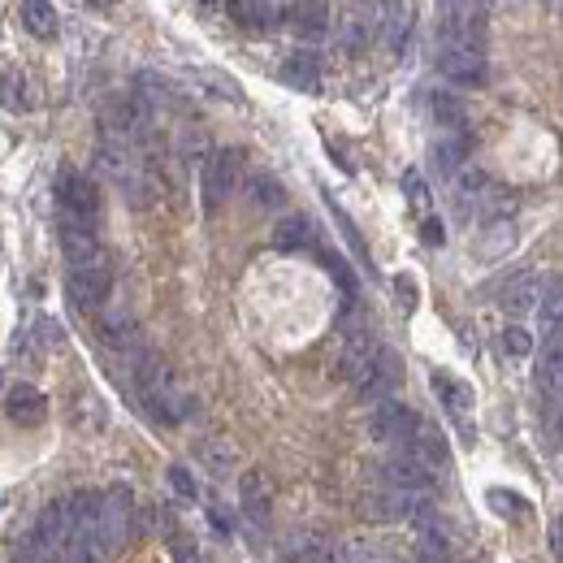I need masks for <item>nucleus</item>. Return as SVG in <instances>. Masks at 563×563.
<instances>
[{"label": "nucleus", "mask_w": 563, "mask_h": 563, "mask_svg": "<svg viewBox=\"0 0 563 563\" xmlns=\"http://www.w3.org/2000/svg\"><path fill=\"white\" fill-rule=\"evenodd\" d=\"M18 18H22V26L35 39H57L61 18H57V9H52V5H44V0H26V5L18 9Z\"/></svg>", "instance_id": "a878e982"}, {"label": "nucleus", "mask_w": 563, "mask_h": 563, "mask_svg": "<svg viewBox=\"0 0 563 563\" xmlns=\"http://www.w3.org/2000/svg\"><path fill=\"white\" fill-rule=\"evenodd\" d=\"M399 382H403V360H399V351L382 347V351H377V360H373V369L364 373V382H360L356 390H360L364 403H386V399L399 390Z\"/></svg>", "instance_id": "1a4fd4ad"}, {"label": "nucleus", "mask_w": 563, "mask_h": 563, "mask_svg": "<svg viewBox=\"0 0 563 563\" xmlns=\"http://www.w3.org/2000/svg\"><path fill=\"white\" fill-rule=\"evenodd\" d=\"M434 390H438L442 403H447V408H451L455 416H464V412L477 403L473 386H468V382H455V377H447V373H434Z\"/></svg>", "instance_id": "7c9ffc66"}, {"label": "nucleus", "mask_w": 563, "mask_h": 563, "mask_svg": "<svg viewBox=\"0 0 563 563\" xmlns=\"http://www.w3.org/2000/svg\"><path fill=\"white\" fill-rule=\"evenodd\" d=\"M377 13H382V5H351L338 13V48L351 57L369 48V39L377 35Z\"/></svg>", "instance_id": "9d476101"}, {"label": "nucleus", "mask_w": 563, "mask_h": 563, "mask_svg": "<svg viewBox=\"0 0 563 563\" xmlns=\"http://www.w3.org/2000/svg\"><path fill=\"white\" fill-rule=\"evenodd\" d=\"M516 247V221H490V230L481 234V256L486 260H499V256H507Z\"/></svg>", "instance_id": "2f4dec72"}, {"label": "nucleus", "mask_w": 563, "mask_h": 563, "mask_svg": "<svg viewBox=\"0 0 563 563\" xmlns=\"http://www.w3.org/2000/svg\"><path fill=\"white\" fill-rule=\"evenodd\" d=\"M403 451H408L416 464H425L434 477H438V468L447 464V438H442V429H434L429 421H421V416H416V425H412L408 442H403Z\"/></svg>", "instance_id": "2eb2a0df"}, {"label": "nucleus", "mask_w": 563, "mask_h": 563, "mask_svg": "<svg viewBox=\"0 0 563 563\" xmlns=\"http://www.w3.org/2000/svg\"><path fill=\"white\" fill-rule=\"evenodd\" d=\"M169 486H174V494L178 499H187V503L200 499V481H195L191 468H182V464H169Z\"/></svg>", "instance_id": "4c0bfd02"}, {"label": "nucleus", "mask_w": 563, "mask_h": 563, "mask_svg": "<svg viewBox=\"0 0 563 563\" xmlns=\"http://www.w3.org/2000/svg\"><path fill=\"white\" fill-rule=\"evenodd\" d=\"M499 343H503V351H507V356L525 360L529 351H533V334L525 330V325H507V330L499 334Z\"/></svg>", "instance_id": "e433bc0d"}, {"label": "nucleus", "mask_w": 563, "mask_h": 563, "mask_svg": "<svg viewBox=\"0 0 563 563\" xmlns=\"http://www.w3.org/2000/svg\"><path fill=\"white\" fill-rule=\"evenodd\" d=\"M57 208H61V221H78V226H91L100 213V191L96 182L78 169L65 165L57 174Z\"/></svg>", "instance_id": "39448f33"}, {"label": "nucleus", "mask_w": 563, "mask_h": 563, "mask_svg": "<svg viewBox=\"0 0 563 563\" xmlns=\"http://www.w3.org/2000/svg\"><path fill=\"white\" fill-rule=\"evenodd\" d=\"M234 178H239V152H213L204 161V174H200V191H204V213H217L221 204L230 200L234 191Z\"/></svg>", "instance_id": "0eeeda50"}, {"label": "nucleus", "mask_w": 563, "mask_h": 563, "mask_svg": "<svg viewBox=\"0 0 563 563\" xmlns=\"http://www.w3.org/2000/svg\"><path fill=\"white\" fill-rule=\"evenodd\" d=\"M208 516H213V525H217L221 533H230V529H234V516L226 512V503H213V507H208Z\"/></svg>", "instance_id": "de8ad7c7"}, {"label": "nucleus", "mask_w": 563, "mask_h": 563, "mask_svg": "<svg viewBox=\"0 0 563 563\" xmlns=\"http://www.w3.org/2000/svg\"><path fill=\"white\" fill-rule=\"evenodd\" d=\"M26 542H31L35 551L44 555V563L65 555V542H70V507H65V499L48 503L44 512H39V525H35V533Z\"/></svg>", "instance_id": "6e6552de"}, {"label": "nucleus", "mask_w": 563, "mask_h": 563, "mask_svg": "<svg viewBox=\"0 0 563 563\" xmlns=\"http://www.w3.org/2000/svg\"><path fill=\"white\" fill-rule=\"evenodd\" d=\"M490 503L499 516H525V507H529L520 494H507V490H490Z\"/></svg>", "instance_id": "ea45409f"}, {"label": "nucleus", "mask_w": 563, "mask_h": 563, "mask_svg": "<svg viewBox=\"0 0 563 563\" xmlns=\"http://www.w3.org/2000/svg\"><path fill=\"white\" fill-rule=\"evenodd\" d=\"M382 477H386L390 490H408V494H425L429 486H434V473H429L425 464H416L408 451L390 455L386 468H382Z\"/></svg>", "instance_id": "6ab92c4d"}, {"label": "nucleus", "mask_w": 563, "mask_h": 563, "mask_svg": "<svg viewBox=\"0 0 563 563\" xmlns=\"http://www.w3.org/2000/svg\"><path fill=\"white\" fill-rule=\"evenodd\" d=\"M0 382H5V369H0Z\"/></svg>", "instance_id": "3c124183"}, {"label": "nucleus", "mask_w": 563, "mask_h": 563, "mask_svg": "<svg viewBox=\"0 0 563 563\" xmlns=\"http://www.w3.org/2000/svg\"><path fill=\"white\" fill-rule=\"evenodd\" d=\"M174 563H204V559L195 555L191 542H174Z\"/></svg>", "instance_id": "09e8293b"}, {"label": "nucleus", "mask_w": 563, "mask_h": 563, "mask_svg": "<svg viewBox=\"0 0 563 563\" xmlns=\"http://www.w3.org/2000/svg\"><path fill=\"white\" fill-rule=\"evenodd\" d=\"M412 425H416V416L403 408V403H395V399L373 403V412H369V434H373V442H408Z\"/></svg>", "instance_id": "4468645a"}, {"label": "nucleus", "mask_w": 563, "mask_h": 563, "mask_svg": "<svg viewBox=\"0 0 563 563\" xmlns=\"http://www.w3.org/2000/svg\"><path fill=\"white\" fill-rule=\"evenodd\" d=\"M230 13L243 26H256V31H269V26L282 22V5H273V0H234Z\"/></svg>", "instance_id": "393cba45"}, {"label": "nucleus", "mask_w": 563, "mask_h": 563, "mask_svg": "<svg viewBox=\"0 0 563 563\" xmlns=\"http://www.w3.org/2000/svg\"><path fill=\"white\" fill-rule=\"evenodd\" d=\"M438 44L447 48H473L486 52V9L481 5H442L438 13Z\"/></svg>", "instance_id": "20e7f679"}, {"label": "nucleus", "mask_w": 563, "mask_h": 563, "mask_svg": "<svg viewBox=\"0 0 563 563\" xmlns=\"http://www.w3.org/2000/svg\"><path fill=\"white\" fill-rule=\"evenodd\" d=\"M195 460L204 464V473H213V477H230L234 468H239V451H234L226 438H204L200 447H195Z\"/></svg>", "instance_id": "5701e85b"}, {"label": "nucleus", "mask_w": 563, "mask_h": 563, "mask_svg": "<svg viewBox=\"0 0 563 563\" xmlns=\"http://www.w3.org/2000/svg\"><path fill=\"white\" fill-rule=\"evenodd\" d=\"M538 299H542L538 273H516V278L503 286V308L507 312H529V308H538Z\"/></svg>", "instance_id": "b1692460"}, {"label": "nucleus", "mask_w": 563, "mask_h": 563, "mask_svg": "<svg viewBox=\"0 0 563 563\" xmlns=\"http://www.w3.org/2000/svg\"><path fill=\"white\" fill-rule=\"evenodd\" d=\"M135 533V494L130 486H109V494L100 499V546L104 559H113Z\"/></svg>", "instance_id": "7ed1b4c3"}, {"label": "nucleus", "mask_w": 563, "mask_h": 563, "mask_svg": "<svg viewBox=\"0 0 563 563\" xmlns=\"http://www.w3.org/2000/svg\"><path fill=\"white\" fill-rule=\"evenodd\" d=\"M377 351H382V343H377V334L373 330H356L347 338V347H343V360H338V377L343 382H364V373L373 369V360H377Z\"/></svg>", "instance_id": "ddd939ff"}, {"label": "nucleus", "mask_w": 563, "mask_h": 563, "mask_svg": "<svg viewBox=\"0 0 563 563\" xmlns=\"http://www.w3.org/2000/svg\"><path fill=\"white\" fill-rule=\"evenodd\" d=\"M282 555L286 563H330L334 555V542L321 525H304V529H291L282 542Z\"/></svg>", "instance_id": "9b49d317"}, {"label": "nucleus", "mask_w": 563, "mask_h": 563, "mask_svg": "<svg viewBox=\"0 0 563 563\" xmlns=\"http://www.w3.org/2000/svg\"><path fill=\"white\" fill-rule=\"evenodd\" d=\"M468 156V135H451V139H438L434 143V165L438 174H455Z\"/></svg>", "instance_id": "72a5a7b5"}, {"label": "nucleus", "mask_w": 563, "mask_h": 563, "mask_svg": "<svg viewBox=\"0 0 563 563\" xmlns=\"http://www.w3.org/2000/svg\"><path fill=\"white\" fill-rule=\"evenodd\" d=\"M421 239H425L429 247H442V243H447V230H442L438 217H425V221H421Z\"/></svg>", "instance_id": "49530a36"}, {"label": "nucleus", "mask_w": 563, "mask_h": 563, "mask_svg": "<svg viewBox=\"0 0 563 563\" xmlns=\"http://www.w3.org/2000/svg\"><path fill=\"white\" fill-rule=\"evenodd\" d=\"M74 425L78 429H100L104 425V403L96 390H78L74 395Z\"/></svg>", "instance_id": "c9c22d12"}, {"label": "nucleus", "mask_w": 563, "mask_h": 563, "mask_svg": "<svg viewBox=\"0 0 563 563\" xmlns=\"http://www.w3.org/2000/svg\"><path fill=\"white\" fill-rule=\"evenodd\" d=\"M429 109H434V122H438V126H447L451 135H464V126H468V109H464V100L455 96V91H434Z\"/></svg>", "instance_id": "bb28decb"}, {"label": "nucleus", "mask_w": 563, "mask_h": 563, "mask_svg": "<svg viewBox=\"0 0 563 563\" xmlns=\"http://www.w3.org/2000/svg\"><path fill=\"white\" fill-rule=\"evenodd\" d=\"M65 291H70L74 308L91 317V312H100L104 304H109V295H113V265L109 260H100V265H91V269H70Z\"/></svg>", "instance_id": "423d86ee"}, {"label": "nucleus", "mask_w": 563, "mask_h": 563, "mask_svg": "<svg viewBox=\"0 0 563 563\" xmlns=\"http://www.w3.org/2000/svg\"><path fill=\"white\" fill-rule=\"evenodd\" d=\"M412 22H416V9L412 5H382V13H377V31H382V44L395 52L408 48L412 39Z\"/></svg>", "instance_id": "aec40b11"}, {"label": "nucleus", "mask_w": 563, "mask_h": 563, "mask_svg": "<svg viewBox=\"0 0 563 563\" xmlns=\"http://www.w3.org/2000/svg\"><path fill=\"white\" fill-rule=\"evenodd\" d=\"M286 18H291V26L299 35H308V39H321L325 31H330V9L325 5H291V9H282Z\"/></svg>", "instance_id": "cd10ccee"}, {"label": "nucleus", "mask_w": 563, "mask_h": 563, "mask_svg": "<svg viewBox=\"0 0 563 563\" xmlns=\"http://www.w3.org/2000/svg\"><path fill=\"white\" fill-rule=\"evenodd\" d=\"M438 70L447 74L451 83L477 87V83H486V52H473V48H447V52H438Z\"/></svg>", "instance_id": "a211bd4d"}, {"label": "nucleus", "mask_w": 563, "mask_h": 563, "mask_svg": "<svg viewBox=\"0 0 563 563\" xmlns=\"http://www.w3.org/2000/svg\"><path fill=\"white\" fill-rule=\"evenodd\" d=\"M239 507L247 520H269V507H273V481L265 468H243L239 473Z\"/></svg>", "instance_id": "dca6fc26"}, {"label": "nucleus", "mask_w": 563, "mask_h": 563, "mask_svg": "<svg viewBox=\"0 0 563 563\" xmlns=\"http://www.w3.org/2000/svg\"><path fill=\"white\" fill-rule=\"evenodd\" d=\"M247 195H252L256 208H269V213L286 204V187H282V182L273 178V174H265V169H256V174L247 178Z\"/></svg>", "instance_id": "c85d7f7f"}, {"label": "nucleus", "mask_w": 563, "mask_h": 563, "mask_svg": "<svg viewBox=\"0 0 563 563\" xmlns=\"http://www.w3.org/2000/svg\"><path fill=\"white\" fill-rule=\"evenodd\" d=\"M563 295H559V278L546 282V299H542V334H546V347L559 343L563 334Z\"/></svg>", "instance_id": "473e14b6"}, {"label": "nucleus", "mask_w": 563, "mask_h": 563, "mask_svg": "<svg viewBox=\"0 0 563 563\" xmlns=\"http://www.w3.org/2000/svg\"><path fill=\"white\" fill-rule=\"evenodd\" d=\"M70 542H65V563H104L100 546V499L91 490H74L70 499Z\"/></svg>", "instance_id": "f03ea898"}, {"label": "nucleus", "mask_w": 563, "mask_h": 563, "mask_svg": "<svg viewBox=\"0 0 563 563\" xmlns=\"http://www.w3.org/2000/svg\"><path fill=\"white\" fill-rule=\"evenodd\" d=\"M100 330H104V338H109L113 347H126L130 338H135V321H130L126 308L104 304V308H100Z\"/></svg>", "instance_id": "c756f323"}, {"label": "nucleus", "mask_w": 563, "mask_h": 563, "mask_svg": "<svg viewBox=\"0 0 563 563\" xmlns=\"http://www.w3.org/2000/svg\"><path fill=\"white\" fill-rule=\"evenodd\" d=\"M403 187H408V200H412L416 208L429 204V187H425V178L416 174V169H408V174H403Z\"/></svg>", "instance_id": "c03bdc74"}, {"label": "nucleus", "mask_w": 563, "mask_h": 563, "mask_svg": "<svg viewBox=\"0 0 563 563\" xmlns=\"http://www.w3.org/2000/svg\"><path fill=\"white\" fill-rule=\"evenodd\" d=\"M61 252L70 260V269H91V265H100V260H109L104 247L96 243V230L78 226V221H61Z\"/></svg>", "instance_id": "f8f14e48"}, {"label": "nucleus", "mask_w": 563, "mask_h": 563, "mask_svg": "<svg viewBox=\"0 0 563 563\" xmlns=\"http://www.w3.org/2000/svg\"><path fill=\"white\" fill-rule=\"evenodd\" d=\"M5 416L13 425H22V429H35V425L48 421V399L39 395L31 382H18L9 390V399H5Z\"/></svg>", "instance_id": "f3484780"}, {"label": "nucleus", "mask_w": 563, "mask_h": 563, "mask_svg": "<svg viewBox=\"0 0 563 563\" xmlns=\"http://www.w3.org/2000/svg\"><path fill=\"white\" fill-rule=\"evenodd\" d=\"M0 104H5V109H26V83H22V74H5V78H0Z\"/></svg>", "instance_id": "58836bf2"}, {"label": "nucleus", "mask_w": 563, "mask_h": 563, "mask_svg": "<svg viewBox=\"0 0 563 563\" xmlns=\"http://www.w3.org/2000/svg\"><path fill=\"white\" fill-rule=\"evenodd\" d=\"M39 343H44V351L61 347V343H65V325L52 321V317H44V321H39Z\"/></svg>", "instance_id": "37998d69"}, {"label": "nucleus", "mask_w": 563, "mask_h": 563, "mask_svg": "<svg viewBox=\"0 0 563 563\" xmlns=\"http://www.w3.org/2000/svg\"><path fill=\"white\" fill-rule=\"evenodd\" d=\"M200 83H213L217 87V96H230V100H243V87L234 83V78H226V74H217V70H200L195 74Z\"/></svg>", "instance_id": "79ce46f5"}, {"label": "nucleus", "mask_w": 563, "mask_h": 563, "mask_svg": "<svg viewBox=\"0 0 563 563\" xmlns=\"http://www.w3.org/2000/svg\"><path fill=\"white\" fill-rule=\"evenodd\" d=\"M317 243H321V230L312 217H286L273 230V247H282V252H317Z\"/></svg>", "instance_id": "412c9836"}, {"label": "nucleus", "mask_w": 563, "mask_h": 563, "mask_svg": "<svg viewBox=\"0 0 563 563\" xmlns=\"http://www.w3.org/2000/svg\"><path fill=\"white\" fill-rule=\"evenodd\" d=\"M282 78H286L291 87L308 91V96H317V91H321V57H317L312 48H295L291 61L282 65Z\"/></svg>", "instance_id": "4be33fe9"}, {"label": "nucleus", "mask_w": 563, "mask_h": 563, "mask_svg": "<svg viewBox=\"0 0 563 563\" xmlns=\"http://www.w3.org/2000/svg\"><path fill=\"white\" fill-rule=\"evenodd\" d=\"M325 269L338 278V286H343V295H347V304L356 299V278H351V269H347V260L343 256H325Z\"/></svg>", "instance_id": "a19ab883"}, {"label": "nucleus", "mask_w": 563, "mask_h": 563, "mask_svg": "<svg viewBox=\"0 0 563 563\" xmlns=\"http://www.w3.org/2000/svg\"><path fill=\"white\" fill-rule=\"evenodd\" d=\"M551 551H555V555L563 551V542H559V525H551Z\"/></svg>", "instance_id": "8fccbe9b"}, {"label": "nucleus", "mask_w": 563, "mask_h": 563, "mask_svg": "<svg viewBox=\"0 0 563 563\" xmlns=\"http://www.w3.org/2000/svg\"><path fill=\"white\" fill-rule=\"evenodd\" d=\"M538 386L559 403V386H563V356H559V343H551L542 351V369H538Z\"/></svg>", "instance_id": "f704fd0d"}, {"label": "nucleus", "mask_w": 563, "mask_h": 563, "mask_svg": "<svg viewBox=\"0 0 563 563\" xmlns=\"http://www.w3.org/2000/svg\"><path fill=\"white\" fill-rule=\"evenodd\" d=\"M135 386H139V399L148 403V412L161 425H182L200 412V399H191L152 351H139L135 356Z\"/></svg>", "instance_id": "f257e3e1"}, {"label": "nucleus", "mask_w": 563, "mask_h": 563, "mask_svg": "<svg viewBox=\"0 0 563 563\" xmlns=\"http://www.w3.org/2000/svg\"><path fill=\"white\" fill-rule=\"evenodd\" d=\"M395 295H399V308L403 312L416 308V282L408 278V273H399V278H395Z\"/></svg>", "instance_id": "a18cd8bd"}]
</instances>
